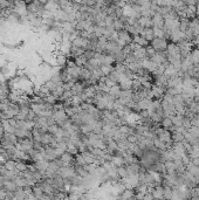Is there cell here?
<instances>
[{
  "label": "cell",
  "mask_w": 199,
  "mask_h": 200,
  "mask_svg": "<svg viewBox=\"0 0 199 200\" xmlns=\"http://www.w3.org/2000/svg\"><path fill=\"white\" fill-rule=\"evenodd\" d=\"M116 171H117V176H118L119 179H123V178L128 177V171H127V167H125V165L116 167Z\"/></svg>",
  "instance_id": "484cf974"
},
{
  "label": "cell",
  "mask_w": 199,
  "mask_h": 200,
  "mask_svg": "<svg viewBox=\"0 0 199 200\" xmlns=\"http://www.w3.org/2000/svg\"><path fill=\"white\" fill-rule=\"evenodd\" d=\"M59 129H60V126H59V125L56 124V123H55V124H53V125H49V126H48V130H47V131H48L49 133H52L53 136H55V135L58 133Z\"/></svg>",
  "instance_id": "74e56055"
},
{
  "label": "cell",
  "mask_w": 199,
  "mask_h": 200,
  "mask_svg": "<svg viewBox=\"0 0 199 200\" xmlns=\"http://www.w3.org/2000/svg\"><path fill=\"white\" fill-rule=\"evenodd\" d=\"M87 62H88V59L86 58L84 55H80V56L75 58V63L80 67H84L87 64Z\"/></svg>",
  "instance_id": "d6a6232c"
},
{
  "label": "cell",
  "mask_w": 199,
  "mask_h": 200,
  "mask_svg": "<svg viewBox=\"0 0 199 200\" xmlns=\"http://www.w3.org/2000/svg\"><path fill=\"white\" fill-rule=\"evenodd\" d=\"M171 120H172L173 124L176 125V126H181V125H183V120H184V116L178 115V114H175V115L171 116Z\"/></svg>",
  "instance_id": "4316f807"
},
{
  "label": "cell",
  "mask_w": 199,
  "mask_h": 200,
  "mask_svg": "<svg viewBox=\"0 0 199 200\" xmlns=\"http://www.w3.org/2000/svg\"><path fill=\"white\" fill-rule=\"evenodd\" d=\"M111 164L116 166V167H118V166H123L124 165V158L123 156H118V155H113L111 157Z\"/></svg>",
  "instance_id": "2e32d148"
},
{
  "label": "cell",
  "mask_w": 199,
  "mask_h": 200,
  "mask_svg": "<svg viewBox=\"0 0 199 200\" xmlns=\"http://www.w3.org/2000/svg\"><path fill=\"white\" fill-rule=\"evenodd\" d=\"M24 1H25V3H26V4H29V3H32V1H33V0H24Z\"/></svg>",
  "instance_id": "60d3db41"
},
{
  "label": "cell",
  "mask_w": 199,
  "mask_h": 200,
  "mask_svg": "<svg viewBox=\"0 0 199 200\" xmlns=\"http://www.w3.org/2000/svg\"><path fill=\"white\" fill-rule=\"evenodd\" d=\"M82 155H83V157H84V159H86V163H87V164L94 163V162H95V159H96V158L94 157L93 153L89 151V150H87V151L82 152Z\"/></svg>",
  "instance_id": "f546056e"
},
{
  "label": "cell",
  "mask_w": 199,
  "mask_h": 200,
  "mask_svg": "<svg viewBox=\"0 0 199 200\" xmlns=\"http://www.w3.org/2000/svg\"><path fill=\"white\" fill-rule=\"evenodd\" d=\"M55 141V136H53L52 133H49L48 131L47 132L42 133V138H41V143L44 146H47V145H50L52 143Z\"/></svg>",
  "instance_id": "30bf717a"
},
{
  "label": "cell",
  "mask_w": 199,
  "mask_h": 200,
  "mask_svg": "<svg viewBox=\"0 0 199 200\" xmlns=\"http://www.w3.org/2000/svg\"><path fill=\"white\" fill-rule=\"evenodd\" d=\"M117 39L121 41H123L125 44H129L130 42H133L134 36L131 35L127 29H122V31L117 32Z\"/></svg>",
  "instance_id": "277c9868"
},
{
  "label": "cell",
  "mask_w": 199,
  "mask_h": 200,
  "mask_svg": "<svg viewBox=\"0 0 199 200\" xmlns=\"http://www.w3.org/2000/svg\"><path fill=\"white\" fill-rule=\"evenodd\" d=\"M3 188L5 191H8V192H15V190L18 188V185L15 184L14 180H6L3 185Z\"/></svg>",
  "instance_id": "5bb4252c"
},
{
  "label": "cell",
  "mask_w": 199,
  "mask_h": 200,
  "mask_svg": "<svg viewBox=\"0 0 199 200\" xmlns=\"http://www.w3.org/2000/svg\"><path fill=\"white\" fill-rule=\"evenodd\" d=\"M154 145H155V149L158 150V151H162V150H166V144L164 142H162L158 137H156L154 139Z\"/></svg>",
  "instance_id": "603a6c76"
},
{
  "label": "cell",
  "mask_w": 199,
  "mask_h": 200,
  "mask_svg": "<svg viewBox=\"0 0 199 200\" xmlns=\"http://www.w3.org/2000/svg\"><path fill=\"white\" fill-rule=\"evenodd\" d=\"M164 166H165L166 172H173V171H176V164H175V162L171 159L164 162Z\"/></svg>",
  "instance_id": "f1b7e54d"
},
{
  "label": "cell",
  "mask_w": 199,
  "mask_h": 200,
  "mask_svg": "<svg viewBox=\"0 0 199 200\" xmlns=\"http://www.w3.org/2000/svg\"><path fill=\"white\" fill-rule=\"evenodd\" d=\"M160 125L163 126L164 129H166V130L170 129V128L173 125V122H172V120H171V117H168V116L163 117V120L160 122Z\"/></svg>",
  "instance_id": "cb8c5ba5"
},
{
  "label": "cell",
  "mask_w": 199,
  "mask_h": 200,
  "mask_svg": "<svg viewBox=\"0 0 199 200\" xmlns=\"http://www.w3.org/2000/svg\"><path fill=\"white\" fill-rule=\"evenodd\" d=\"M5 165V169L9 170V171H14L17 169V160L15 159H7L4 163Z\"/></svg>",
  "instance_id": "d4e9b609"
},
{
  "label": "cell",
  "mask_w": 199,
  "mask_h": 200,
  "mask_svg": "<svg viewBox=\"0 0 199 200\" xmlns=\"http://www.w3.org/2000/svg\"><path fill=\"white\" fill-rule=\"evenodd\" d=\"M136 56H137V59H144V58H149L148 56V53H146V48L145 47H138V48H136L135 50L133 52Z\"/></svg>",
  "instance_id": "44dd1931"
},
{
  "label": "cell",
  "mask_w": 199,
  "mask_h": 200,
  "mask_svg": "<svg viewBox=\"0 0 199 200\" xmlns=\"http://www.w3.org/2000/svg\"><path fill=\"white\" fill-rule=\"evenodd\" d=\"M138 23L141 25L143 28H146V27H154V23H152V19L151 17H144V15H141L138 18Z\"/></svg>",
  "instance_id": "8fae6325"
},
{
  "label": "cell",
  "mask_w": 199,
  "mask_h": 200,
  "mask_svg": "<svg viewBox=\"0 0 199 200\" xmlns=\"http://www.w3.org/2000/svg\"><path fill=\"white\" fill-rule=\"evenodd\" d=\"M74 164H77V165H82V166H84V165L87 164L86 163V159H84L83 155L81 153V152H79L77 155L74 157Z\"/></svg>",
  "instance_id": "1f68e13d"
},
{
  "label": "cell",
  "mask_w": 199,
  "mask_h": 200,
  "mask_svg": "<svg viewBox=\"0 0 199 200\" xmlns=\"http://www.w3.org/2000/svg\"><path fill=\"white\" fill-rule=\"evenodd\" d=\"M114 69H115V68L113 67V64H111V66H101V70L103 76H108Z\"/></svg>",
  "instance_id": "d590c367"
},
{
  "label": "cell",
  "mask_w": 199,
  "mask_h": 200,
  "mask_svg": "<svg viewBox=\"0 0 199 200\" xmlns=\"http://www.w3.org/2000/svg\"><path fill=\"white\" fill-rule=\"evenodd\" d=\"M60 159L63 162V164L69 166V165H74V156L69 153L68 151L63 152L61 156H60Z\"/></svg>",
  "instance_id": "9c48e42d"
},
{
  "label": "cell",
  "mask_w": 199,
  "mask_h": 200,
  "mask_svg": "<svg viewBox=\"0 0 199 200\" xmlns=\"http://www.w3.org/2000/svg\"><path fill=\"white\" fill-rule=\"evenodd\" d=\"M27 169V164L25 160H17V170H19L20 172H24Z\"/></svg>",
  "instance_id": "8d00e7d4"
},
{
  "label": "cell",
  "mask_w": 199,
  "mask_h": 200,
  "mask_svg": "<svg viewBox=\"0 0 199 200\" xmlns=\"http://www.w3.org/2000/svg\"><path fill=\"white\" fill-rule=\"evenodd\" d=\"M197 142H198V144H199V136H198V138H197Z\"/></svg>",
  "instance_id": "b9f144b4"
},
{
  "label": "cell",
  "mask_w": 199,
  "mask_h": 200,
  "mask_svg": "<svg viewBox=\"0 0 199 200\" xmlns=\"http://www.w3.org/2000/svg\"><path fill=\"white\" fill-rule=\"evenodd\" d=\"M197 138L196 136H193L191 132H189V131H185L184 132V141H186V142H189L191 144V145H195V144H197Z\"/></svg>",
  "instance_id": "7402d4cb"
},
{
  "label": "cell",
  "mask_w": 199,
  "mask_h": 200,
  "mask_svg": "<svg viewBox=\"0 0 199 200\" xmlns=\"http://www.w3.org/2000/svg\"><path fill=\"white\" fill-rule=\"evenodd\" d=\"M186 6H190V5H197V0H181Z\"/></svg>",
  "instance_id": "ab89813d"
},
{
  "label": "cell",
  "mask_w": 199,
  "mask_h": 200,
  "mask_svg": "<svg viewBox=\"0 0 199 200\" xmlns=\"http://www.w3.org/2000/svg\"><path fill=\"white\" fill-rule=\"evenodd\" d=\"M152 23H154V27H157V28H164V17L162 14L155 13L152 17Z\"/></svg>",
  "instance_id": "52a82bcc"
},
{
  "label": "cell",
  "mask_w": 199,
  "mask_h": 200,
  "mask_svg": "<svg viewBox=\"0 0 199 200\" xmlns=\"http://www.w3.org/2000/svg\"><path fill=\"white\" fill-rule=\"evenodd\" d=\"M48 164H49V162L47 159H41V160H38V162H34V165H35L36 170L42 171V172L46 171V169L48 167Z\"/></svg>",
  "instance_id": "e0dca14e"
},
{
  "label": "cell",
  "mask_w": 199,
  "mask_h": 200,
  "mask_svg": "<svg viewBox=\"0 0 199 200\" xmlns=\"http://www.w3.org/2000/svg\"><path fill=\"white\" fill-rule=\"evenodd\" d=\"M181 25V19H171V18H165L164 19V28L168 31H172L176 28H179Z\"/></svg>",
  "instance_id": "3957f363"
},
{
  "label": "cell",
  "mask_w": 199,
  "mask_h": 200,
  "mask_svg": "<svg viewBox=\"0 0 199 200\" xmlns=\"http://www.w3.org/2000/svg\"><path fill=\"white\" fill-rule=\"evenodd\" d=\"M121 93H122V88L119 87V85H114L110 89H109V94L113 95L116 100L121 97Z\"/></svg>",
  "instance_id": "ffe728a7"
},
{
  "label": "cell",
  "mask_w": 199,
  "mask_h": 200,
  "mask_svg": "<svg viewBox=\"0 0 199 200\" xmlns=\"http://www.w3.org/2000/svg\"><path fill=\"white\" fill-rule=\"evenodd\" d=\"M197 116H198V118H199V111H198V112H197Z\"/></svg>",
  "instance_id": "7bdbcfd3"
},
{
  "label": "cell",
  "mask_w": 199,
  "mask_h": 200,
  "mask_svg": "<svg viewBox=\"0 0 199 200\" xmlns=\"http://www.w3.org/2000/svg\"><path fill=\"white\" fill-rule=\"evenodd\" d=\"M181 52V48L176 42H170L166 47V53L168 54H177Z\"/></svg>",
  "instance_id": "d6986e66"
},
{
  "label": "cell",
  "mask_w": 199,
  "mask_h": 200,
  "mask_svg": "<svg viewBox=\"0 0 199 200\" xmlns=\"http://www.w3.org/2000/svg\"><path fill=\"white\" fill-rule=\"evenodd\" d=\"M84 88H86V85H84L83 81H76L71 87V93H73V95H79L83 91Z\"/></svg>",
  "instance_id": "ba28073f"
},
{
  "label": "cell",
  "mask_w": 199,
  "mask_h": 200,
  "mask_svg": "<svg viewBox=\"0 0 199 200\" xmlns=\"http://www.w3.org/2000/svg\"><path fill=\"white\" fill-rule=\"evenodd\" d=\"M133 41H134V42H136L137 44H139L141 47H146L148 44H149V41L146 40L144 36H142L141 34H138V35L134 36Z\"/></svg>",
  "instance_id": "ac0fdd59"
},
{
  "label": "cell",
  "mask_w": 199,
  "mask_h": 200,
  "mask_svg": "<svg viewBox=\"0 0 199 200\" xmlns=\"http://www.w3.org/2000/svg\"><path fill=\"white\" fill-rule=\"evenodd\" d=\"M127 171H128V176H138L139 170H141V165L139 163H133V164L125 165Z\"/></svg>",
  "instance_id": "8992f818"
},
{
  "label": "cell",
  "mask_w": 199,
  "mask_h": 200,
  "mask_svg": "<svg viewBox=\"0 0 199 200\" xmlns=\"http://www.w3.org/2000/svg\"><path fill=\"white\" fill-rule=\"evenodd\" d=\"M168 40L165 38H154L150 41V44L156 49V52H162V50H166L168 47Z\"/></svg>",
  "instance_id": "6da1fadb"
},
{
  "label": "cell",
  "mask_w": 199,
  "mask_h": 200,
  "mask_svg": "<svg viewBox=\"0 0 199 200\" xmlns=\"http://www.w3.org/2000/svg\"><path fill=\"white\" fill-rule=\"evenodd\" d=\"M59 158L58 155H56V151H55V147L50 146V145H47L45 146V159H47L48 162H52V160Z\"/></svg>",
  "instance_id": "5b68a950"
},
{
  "label": "cell",
  "mask_w": 199,
  "mask_h": 200,
  "mask_svg": "<svg viewBox=\"0 0 199 200\" xmlns=\"http://www.w3.org/2000/svg\"><path fill=\"white\" fill-rule=\"evenodd\" d=\"M83 103V100L80 97L79 95H73L71 97V105L73 107H80Z\"/></svg>",
  "instance_id": "836d02e7"
},
{
  "label": "cell",
  "mask_w": 199,
  "mask_h": 200,
  "mask_svg": "<svg viewBox=\"0 0 199 200\" xmlns=\"http://www.w3.org/2000/svg\"><path fill=\"white\" fill-rule=\"evenodd\" d=\"M142 36H144L146 40L150 42L154 38H155V34H154V29L151 28V27H146V28H143L142 29V32L139 33Z\"/></svg>",
  "instance_id": "4fadbf2b"
},
{
  "label": "cell",
  "mask_w": 199,
  "mask_h": 200,
  "mask_svg": "<svg viewBox=\"0 0 199 200\" xmlns=\"http://www.w3.org/2000/svg\"><path fill=\"white\" fill-rule=\"evenodd\" d=\"M189 28H190V19H187V18L181 19L179 29H181V32H185V31H187Z\"/></svg>",
  "instance_id": "83f0119b"
},
{
  "label": "cell",
  "mask_w": 199,
  "mask_h": 200,
  "mask_svg": "<svg viewBox=\"0 0 199 200\" xmlns=\"http://www.w3.org/2000/svg\"><path fill=\"white\" fill-rule=\"evenodd\" d=\"M163 194L165 199H172V187L169 186V185H165V186H164Z\"/></svg>",
  "instance_id": "e575fe53"
},
{
  "label": "cell",
  "mask_w": 199,
  "mask_h": 200,
  "mask_svg": "<svg viewBox=\"0 0 199 200\" xmlns=\"http://www.w3.org/2000/svg\"><path fill=\"white\" fill-rule=\"evenodd\" d=\"M171 138H172V142H183L184 141V133L173 131V132H171Z\"/></svg>",
  "instance_id": "4dcf8cb0"
},
{
  "label": "cell",
  "mask_w": 199,
  "mask_h": 200,
  "mask_svg": "<svg viewBox=\"0 0 199 200\" xmlns=\"http://www.w3.org/2000/svg\"><path fill=\"white\" fill-rule=\"evenodd\" d=\"M158 138L164 143H169V142H172V138H171V132L166 129H163L157 135Z\"/></svg>",
  "instance_id": "7c38bea8"
},
{
  "label": "cell",
  "mask_w": 199,
  "mask_h": 200,
  "mask_svg": "<svg viewBox=\"0 0 199 200\" xmlns=\"http://www.w3.org/2000/svg\"><path fill=\"white\" fill-rule=\"evenodd\" d=\"M118 198H121V199H133V198H135V190L134 188H125L118 196Z\"/></svg>",
  "instance_id": "9a60e30c"
},
{
  "label": "cell",
  "mask_w": 199,
  "mask_h": 200,
  "mask_svg": "<svg viewBox=\"0 0 199 200\" xmlns=\"http://www.w3.org/2000/svg\"><path fill=\"white\" fill-rule=\"evenodd\" d=\"M145 48H146V53H148V56H149V58L154 56V55L156 54V49L154 48L151 44H148Z\"/></svg>",
  "instance_id": "f35d334b"
},
{
  "label": "cell",
  "mask_w": 199,
  "mask_h": 200,
  "mask_svg": "<svg viewBox=\"0 0 199 200\" xmlns=\"http://www.w3.org/2000/svg\"><path fill=\"white\" fill-rule=\"evenodd\" d=\"M53 117L55 120V123L59 125V126H62L65 122L69 120V116L66 114L65 109H60V110H54L53 112Z\"/></svg>",
  "instance_id": "7a4b0ae2"
}]
</instances>
